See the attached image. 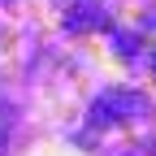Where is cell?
Listing matches in <instances>:
<instances>
[{
    "instance_id": "2",
    "label": "cell",
    "mask_w": 156,
    "mask_h": 156,
    "mask_svg": "<svg viewBox=\"0 0 156 156\" xmlns=\"http://www.w3.org/2000/svg\"><path fill=\"white\" fill-rule=\"evenodd\" d=\"M95 26H104V0H74V5L65 9V30L87 35Z\"/></svg>"
},
{
    "instance_id": "4",
    "label": "cell",
    "mask_w": 156,
    "mask_h": 156,
    "mask_svg": "<svg viewBox=\"0 0 156 156\" xmlns=\"http://www.w3.org/2000/svg\"><path fill=\"white\" fill-rule=\"evenodd\" d=\"M9 126H13V117L0 108V147H5V139H9Z\"/></svg>"
},
{
    "instance_id": "1",
    "label": "cell",
    "mask_w": 156,
    "mask_h": 156,
    "mask_svg": "<svg viewBox=\"0 0 156 156\" xmlns=\"http://www.w3.org/2000/svg\"><path fill=\"white\" fill-rule=\"evenodd\" d=\"M147 95L139 91H126V87H113V91H100L95 104L87 108V126L91 130H104V126H122V122H134V117H147Z\"/></svg>"
},
{
    "instance_id": "5",
    "label": "cell",
    "mask_w": 156,
    "mask_h": 156,
    "mask_svg": "<svg viewBox=\"0 0 156 156\" xmlns=\"http://www.w3.org/2000/svg\"><path fill=\"white\" fill-rule=\"evenodd\" d=\"M152 74H156V48H152Z\"/></svg>"
},
{
    "instance_id": "3",
    "label": "cell",
    "mask_w": 156,
    "mask_h": 156,
    "mask_svg": "<svg viewBox=\"0 0 156 156\" xmlns=\"http://www.w3.org/2000/svg\"><path fill=\"white\" fill-rule=\"evenodd\" d=\"M108 39H113V48H117L122 61H134V52H139V39H134V35H126V30H108Z\"/></svg>"
},
{
    "instance_id": "6",
    "label": "cell",
    "mask_w": 156,
    "mask_h": 156,
    "mask_svg": "<svg viewBox=\"0 0 156 156\" xmlns=\"http://www.w3.org/2000/svg\"><path fill=\"white\" fill-rule=\"evenodd\" d=\"M0 5H9V0H0Z\"/></svg>"
}]
</instances>
